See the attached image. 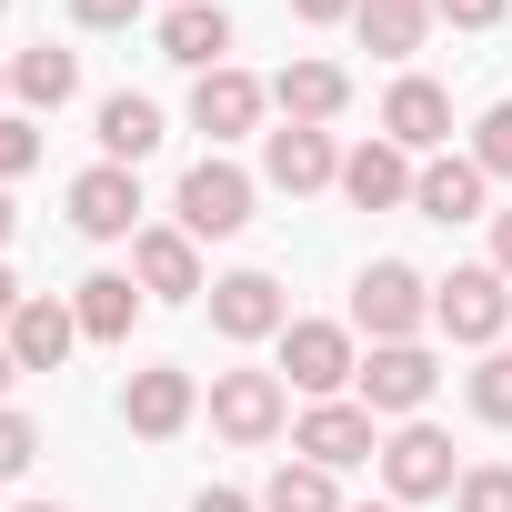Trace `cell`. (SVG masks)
I'll list each match as a JSON object with an SVG mask.
<instances>
[{"mask_svg":"<svg viewBox=\"0 0 512 512\" xmlns=\"http://www.w3.org/2000/svg\"><path fill=\"white\" fill-rule=\"evenodd\" d=\"M352 322H362L372 342H422V322H432V282H422L412 262H372V272L352 282Z\"/></svg>","mask_w":512,"mask_h":512,"instance_id":"6da1fadb","label":"cell"},{"mask_svg":"<svg viewBox=\"0 0 512 512\" xmlns=\"http://www.w3.org/2000/svg\"><path fill=\"white\" fill-rule=\"evenodd\" d=\"M432 322H442L452 342H502V322H512V282H502L492 262H462L452 282H432Z\"/></svg>","mask_w":512,"mask_h":512,"instance_id":"7a4b0ae2","label":"cell"},{"mask_svg":"<svg viewBox=\"0 0 512 512\" xmlns=\"http://www.w3.org/2000/svg\"><path fill=\"white\" fill-rule=\"evenodd\" d=\"M362 382V412L382 422V412H402V422H422V402H432V382H442V362L422 352V342H372V362L352 372Z\"/></svg>","mask_w":512,"mask_h":512,"instance_id":"3957f363","label":"cell"},{"mask_svg":"<svg viewBox=\"0 0 512 512\" xmlns=\"http://www.w3.org/2000/svg\"><path fill=\"white\" fill-rule=\"evenodd\" d=\"M171 211H181V231H191V241H231V231L251 221V171H231V161H191Z\"/></svg>","mask_w":512,"mask_h":512,"instance_id":"277c9868","label":"cell"},{"mask_svg":"<svg viewBox=\"0 0 512 512\" xmlns=\"http://www.w3.org/2000/svg\"><path fill=\"white\" fill-rule=\"evenodd\" d=\"M282 372H292V392L342 402V382L362 372V352H352V332H342V322H292V332H282Z\"/></svg>","mask_w":512,"mask_h":512,"instance_id":"5b68a950","label":"cell"},{"mask_svg":"<svg viewBox=\"0 0 512 512\" xmlns=\"http://www.w3.org/2000/svg\"><path fill=\"white\" fill-rule=\"evenodd\" d=\"M382 482H392V502H432V492H452V482H462V472H452V432L402 422V432L382 442Z\"/></svg>","mask_w":512,"mask_h":512,"instance_id":"8992f818","label":"cell"},{"mask_svg":"<svg viewBox=\"0 0 512 512\" xmlns=\"http://www.w3.org/2000/svg\"><path fill=\"white\" fill-rule=\"evenodd\" d=\"M211 332H221V342H272V332H292L282 282H272V272H221V282H211Z\"/></svg>","mask_w":512,"mask_h":512,"instance_id":"52a82bcc","label":"cell"},{"mask_svg":"<svg viewBox=\"0 0 512 512\" xmlns=\"http://www.w3.org/2000/svg\"><path fill=\"white\" fill-rule=\"evenodd\" d=\"M71 231H81V241H131V231H141V181H131L121 161L81 171V181H71Z\"/></svg>","mask_w":512,"mask_h":512,"instance_id":"ba28073f","label":"cell"},{"mask_svg":"<svg viewBox=\"0 0 512 512\" xmlns=\"http://www.w3.org/2000/svg\"><path fill=\"white\" fill-rule=\"evenodd\" d=\"M292 452L322 462V472H352V462H372L382 442H372V412H362V402H312V412L292 422Z\"/></svg>","mask_w":512,"mask_h":512,"instance_id":"9c48e42d","label":"cell"},{"mask_svg":"<svg viewBox=\"0 0 512 512\" xmlns=\"http://www.w3.org/2000/svg\"><path fill=\"white\" fill-rule=\"evenodd\" d=\"M131 272H141V292L151 302H201L211 282H201V241L171 221V231H131Z\"/></svg>","mask_w":512,"mask_h":512,"instance_id":"30bf717a","label":"cell"},{"mask_svg":"<svg viewBox=\"0 0 512 512\" xmlns=\"http://www.w3.org/2000/svg\"><path fill=\"white\" fill-rule=\"evenodd\" d=\"M262 181L272 191H322V181H342V151H332V131H302V121H282V131H262Z\"/></svg>","mask_w":512,"mask_h":512,"instance_id":"8fae6325","label":"cell"},{"mask_svg":"<svg viewBox=\"0 0 512 512\" xmlns=\"http://www.w3.org/2000/svg\"><path fill=\"white\" fill-rule=\"evenodd\" d=\"M211 422L231 442H272L282 432V372H211Z\"/></svg>","mask_w":512,"mask_h":512,"instance_id":"7c38bea8","label":"cell"},{"mask_svg":"<svg viewBox=\"0 0 512 512\" xmlns=\"http://www.w3.org/2000/svg\"><path fill=\"white\" fill-rule=\"evenodd\" d=\"M0 342H11V362H21V372H61V362H71V342H81V312H71V302H51V292H31V302L11 312V332H0Z\"/></svg>","mask_w":512,"mask_h":512,"instance_id":"4fadbf2b","label":"cell"},{"mask_svg":"<svg viewBox=\"0 0 512 512\" xmlns=\"http://www.w3.org/2000/svg\"><path fill=\"white\" fill-rule=\"evenodd\" d=\"M412 181H422V171H412L402 141H362V151H342V201H352V211H402Z\"/></svg>","mask_w":512,"mask_h":512,"instance_id":"5bb4252c","label":"cell"},{"mask_svg":"<svg viewBox=\"0 0 512 512\" xmlns=\"http://www.w3.org/2000/svg\"><path fill=\"white\" fill-rule=\"evenodd\" d=\"M482 191H492V171L472 151H432L422 181H412V211L422 221H482Z\"/></svg>","mask_w":512,"mask_h":512,"instance_id":"9a60e30c","label":"cell"},{"mask_svg":"<svg viewBox=\"0 0 512 512\" xmlns=\"http://www.w3.org/2000/svg\"><path fill=\"white\" fill-rule=\"evenodd\" d=\"M191 402H201V392H191V372H181V362H151V372H131L121 422H131L141 442H171V432L191 422Z\"/></svg>","mask_w":512,"mask_h":512,"instance_id":"2e32d148","label":"cell"},{"mask_svg":"<svg viewBox=\"0 0 512 512\" xmlns=\"http://www.w3.org/2000/svg\"><path fill=\"white\" fill-rule=\"evenodd\" d=\"M262 101H272V91H262V81H251V71H231V61L191 81V121H201L211 141H241L251 121H262Z\"/></svg>","mask_w":512,"mask_h":512,"instance_id":"e0dca14e","label":"cell"},{"mask_svg":"<svg viewBox=\"0 0 512 512\" xmlns=\"http://www.w3.org/2000/svg\"><path fill=\"white\" fill-rule=\"evenodd\" d=\"M221 51H231V11H211V0H171V11H161V61L221 71Z\"/></svg>","mask_w":512,"mask_h":512,"instance_id":"ac0fdd59","label":"cell"},{"mask_svg":"<svg viewBox=\"0 0 512 512\" xmlns=\"http://www.w3.org/2000/svg\"><path fill=\"white\" fill-rule=\"evenodd\" d=\"M382 141H402V151H442V141H452V101H442V81H392V101H382Z\"/></svg>","mask_w":512,"mask_h":512,"instance_id":"d6986e66","label":"cell"},{"mask_svg":"<svg viewBox=\"0 0 512 512\" xmlns=\"http://www.w3.org/2000/svg\"><path fill=\"white\" fill-rule=\"evenodd\" d=\"M272 101H282V121H302V131H322L342 101H352V81L332 71V61H292L282 81H272Z\"/></svg>","mask_w":512,"mask_h":512,"instance_id":"ffe728a7","label":"cell"},{"mask_svg":"<svg viewBox=\"0 0 512 512\" xmlns=\"http://www.w3.org/2000/svg\"><path fill=\"white\" fill-rule=\"evenodd\" d=\"M71 312H81V342H131L141 292H131V272H91V282L71 292Z\"/></svg>","mask_w":512,"mask_h":512,"instance_id":"44dd1931","label":"cell"},{"mask_svg":"<svg viewBox=\"0 0 512 512\" xmlns=\"http://www.w3.org/2000/svg\"><path fill=\"white\" fill-rule=\"evenodd\" d=\"M352 31H362L382 61H412V51H422V31H432V0H362Z\"/></svg>","mask_w":512,"mask_h":512,"instance_id":"7402d4cb","label":"cell"},{"mask_svg":"<svg viewBox=\"0 0 512 512\" xmlns=\"http://www.w3.org/2000/svg\"><path fill=\"white\" fill-rule=\"evenodd\" d=\"M11 91H21L31 111H61V101L81 91V51H51V41H31V51L11 61Z\"/></svg>","mask_w":512,"mask_h":512,"instance_id":"603a6c76","label":"cell"},{"mask_svg":"<svg viewBox=\"0 0 512 512\" xmlns=\"http://www.w3.org/2000/svg\"><path fill=\"white\" fill-rule=\"evenodd\" d=\"M101 151H111L121 171L151 161V151H161V111H151L141 91H111V101H101Z\"/></svg>","mask_w":512,"mask_h":512,"instance_id":"cb8c5ba5","label":"cell"},{"mask_svg":"<svg viewBox=\"0 0 512 512\" xmlns=\"http://www.w3.org/2000/svg\"><path fill=\"white\" fill-rule=\"evenodd\" d=\"M262 512H352V502L332 492V472H322V462H282V472L262 482Z\"/></svg>","mask_w":512,"mask_h":512,"instance_id":"d4e9b609","label":"cell"},{"mask_svg":"<svg viewBox=\"0 0 512 512\" xmlns=\"http://www.w3.org/2000/svg\"><path fill=\"white\" fill-rule=\"evenodd\" d=\"M472 161H482L492 181H512V101H492V111L472 121Z\"/></svg>","mask_w":512,"mask_h":512,"instance_id":"484cf974","label":"cell"},{"mask_svg":"<svg viewBox=\"0 0 512 512\" xmlns=\"http://www.w3.org/2000/svg\"><path fill=\"white\" fill-rule=\"evenodd\" d=\"M472 412L512 432V352H482V372H472Z\"/></svg>","mask_w":512,"mask_h":512,"instance_id":"4316f807","label":"cell"},{"mask_svg":"<svg viewBox=\"0 0 512 512\" xmlns=\"http://www.w3.org/2000/svg\"><path fill=\"white\" fill-rule=\"evenodd\" d=\"M452 502H462V512H512V472H502V462H472V472L452 482Z\"/></svg>","mask_w":512,"mask_h":512,"instance_id":"83f0119b","label":"cell"},{"mask_svg":"<svg viewBox=\"0 0 512 512\" xmlns=\"http://www.w3.org/2000/svg\"><path fill=\"white\" fill-rule=\"evenodd\" d=\"M31 161H41V131H31L21 111H0V181H21Z\"/></svg>","mask_w":512,"mask_h":512,"instance_id":"f1b7e54d","label":"cell"},{"mask_svg":"<svg viewBox=\"0 0 512 512\" xmlns=\"http://www.w3.org/2000/svg\"><path fill=\"white\" fill-rule=\"evenodd\" d=\"M31 452H41V432H31L21 412H0V482H21V472H31Z\"/></svg>","mask_w":512,"mask_h":512,"instance_id":"f546056e","label":"cell"},{"mask_svg":"<svg viewBox=\"0 0 512 512\" xmlns=\"http://www.w3.org/2000/svg\"><path fill=\"white\" fill-rule=\"evenodd\" d=\"M512 11V0H432V21H452V31H492Z\"/></svg>","mask_w":512,"mask_h":512,"instance_id":"4dcf8cb0","label":"cell"},{"mask_svg":"<svg viewBox=\"0 0 512 512\" xmlns=\"http://www.w3.org/2000/svg\"><path fill=\"white\" fill-rule=\"evenodd\" d=\"M71 21H81V31H131L141 0H71Z\"/></svg>","mask_w":512,"mask_h":512,"instance_id":"1f68e13d","label":"cell"},{"mask_svg":"<svg viewBox=\"0 0 512 512\" xmlns=\"http://www.w3.org/2000/svg\"><path fill=\"white\" fill-rule=\"evenodd\" d=\"M362 0H292V21H312V31H332V21H352Z\"/></svg>","mask_w":512,"mask_h":512,"instance_id":"d6a6232c","label":"cell"},{"mask_svg":"<svg viewBox=\"0 0 512 512\" xmlns=\"http://www.w3.org/2000/svg\"><path fill=\"white\" fill-rule=\"evenodd\" d=\"M492 272L512 282V211H492Z\"/></svg>","mask_w":512,"mask_h":512,"instance_id":"836d02e7","label":"cell"},{"mask_svg":"<svg viewBox=\"0 0 512 512\" xmlns=\"http://www.w3.org/2000/svg\"><path fill=\"white\" fill-rule=\"evenodd\" d=\"M191 512H262V502H251V492H201Z\"/></svg>","mask_w":512,"mask_h":512,"instance_id":"e575fe53","label":"cell"},{"mask_svg":"<svg viewBox=\"0 0 512 512\" xmlns=\"http://www.w3.org/2000/svg\"><path fill=\"white\" fill-rule=\"evenodd\" d=\"M21 302H31V292H21L11 272H0V332H11V312H21Z\"/></svg>","mask_w":512,"mask_h":512,"instance_id":"d590c367","label":"cell"},{"mask_svg":"<svg viewBox=\"0 0 512 512\" xmlns=\"http://www.w3.org/2000/svg\"><path fill=\"white\" fill-rule=\"evenodd\" d=\"M11 372H21V362H11V342H0V392H11Z\"/></svg>","mask_w":512,"mask_h":512,"instance_id":"8d00e7d4","label":"cell"},{"mask_svg":"<svg viewBox=\"0 0 512 512\" xmlns=\"http://www.w3.org/2000/svg\"><path fill=\"white\" fill-rule=\"evenodd\" d=\"M0 241H11V191H0Z\"/></svg>","mask_w":512,"mask_h":512,"instance_id":"74e56055","label":"cell"},{"mask_svg":"<svg viewBox=\"0 0 512 512\" xmlns=\"http://www.w3.org/2000/svg\"><path fill=\"white\" fill-rule=\"evenodd\" d=\"M352 512H402V502H352Z\"/></svg>","mask_w":512,"mask_h":512,"instance_id":"f35d334b","label":"cell"},{"mask_svg":"<svg viewBox=\"0 0 512 512\" xmlns=\"http://www.w3.org/2000/svg\"><path fill=\"white\" fill-rule=\"evenodd\" d=\"M21 512H61V502H21Z\"/></svg>","mask_w":512,"mask_h":512,"instance_id":"ab89813d","label":"cell"},{"mask_svg":"<svg viewBox=\"0 0 512 512\" xmlns=\"http://www.w3.org/2000/svg\"><path fill=\"white\" fill-rule=\"evenodd\" d=\"M0 91H11V61H0Z\"/></svg>","mask_w":512,"mask_h":512,"instance_id":"60d3db41","label":"cell"},{"mask_svg":"<svg viewBox=\"0 0 512 512\" xmlns=\"http://www.w3.org/2000/svg\"><path fill=\"white\" fill-rule=\"evenodd\" d=\"M0 11H11V0H0Z\"/></svg>","mask_w":512,"mask_h":512,"instance_id":"b9f144b4","label":"cell"}]
</instances>
